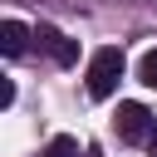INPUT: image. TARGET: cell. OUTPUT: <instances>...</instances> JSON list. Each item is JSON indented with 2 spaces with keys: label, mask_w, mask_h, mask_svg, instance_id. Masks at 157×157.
I'll list each match as a JSON object with an SVG mask.
<instances>
[{
  "label": "cell",
  "mask_w": 157,
  "mask_h": 157,
  "mask_svg": "<svg viewBox=\"0 0 157 157\" xmlns=\"http://www.w3.org/2000/svg\"><path fill=\"white\" fill-rule=\"evenodd\" d=\"M44 157H78V142L59 132V137H49V147H44Z\"/></svg>",
  "instance_id": "8992f818"
},
{
  "label": "cell",
  "mask_w": 157,
  "mask_h": 157,
  "mask_svg": "<svg viewBox=\"0 0 157 157\" xmlns=\"http://www.w3.org/2000/svg\"><path fill=\"white\" fill-rule=\"evenodd\" d=\"M118 78H123V49L108 44V49H98L88 59V98H113Z\"/></svg>",
  "instance_id": "6da1fadb"
},
{
  "label": "cell",
  "mask_w": 157,
  "mask_h": 157,
  "mask_svg": "<svg viewBox=\"0 0 157 157\" xmlns=\"http://www.w3.org/2000/svg\"><path fill=\"white\" fill-rule=\"evenodd\" d=\"M152 128H157V118L142 103H118V137L123 142H142V137H152Z\"/></svg>",
  "instance_id": "7a4b0ae2"
},
{
  "label": "cell",
  "mask_w": 157,
  "mask_h": 157,
  "mask_svg": "<svg viewBox=\"0 0 157 157\" xmlns=\"http://www.w3.org/2000/svg\"><path fill=\"white\" fill-rule=\"evenodd\" d=\"M137 78H142L147 88H157V49H147V54L137 59Z\"/></svg>",
  "instance_id": "5b68a950"
},
{
  "label": "cell",
  "mask_w": 157,
  "mask_h": 157,
  "mask_svg": "<svg viewBox=\"0 0 157 157\" xmlns=\"http://www.w3.org/2000/svg\"><path fill=\"white\" fill-rule=\"evenodd\" d=\"M29 39H34V34H29V29H25V25H20V20H5V25H0V49H5V54H10V59H20V54H25V44H29Z\"/></svg>",
  "instance_id": "277c9868"
},
{
  "label": "cell",
  "mask_w": 157,
  "mask_h": 157,
  "mask_svg": "<svg viewBox=\"0 0 157 157\" xmlns=\"http://www.w3.org/2000/svg\"><path fill=\"white\" fill-rule=\"evenodd\" d=\"M34 39H39V49H49V59H54V64H64V69H69V64H78V44H74L64 29L39 25V29H34Z\"/></svg>",
  "instance_id": "3957f363"
},
{
  "label": "cell",
  "mask_w": 157,
  "mask_h": 157,
  "mask_svg": "<svg viewBox=\"0 0 157 157\" xmlns=\"http://www.w3.org/2000/svg\"><path fill=\"white\" fill-rule=\"evenodd\" d=\"M147 152H152V157H157V128H152V137H147Z\"/></svg>",
  "instance_id": "52a82bcc"
}]
</instances>
